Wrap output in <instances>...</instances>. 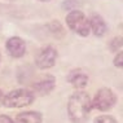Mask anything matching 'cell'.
<instances>
[{
	"mask_svg": "<svg viewBox=\"0 0 123 123\" xmlns=\"http://www.w3.org/2000/svg\"><path fill=\"white\" fill-rule=\"evenodd\" d=\"M91 109V100L86 92H75L69 98L68 113L74 123H83L87 121Z\"/></svg>",
	"mask_w": 123,
	"mask_h": 123,
	"instance_id": "1",
	"label": "cell"
},
{
	"mask_svg": "<svg viewBox=\"0 0 123 123\" xmlns=\"http://www.w3.org/2000/svg\"><path fill=\"white\" fill-rule=\"evenodd\" d=\"M34 98V93L29 89H16L4 96L1 102L6 108H24V106L32 104Z\"/></svg>",
	"mask_w": 123,
	"mask_h": 123,
	"instance_id": "2",
	"label": "cell"
},
{
	"mask_svg": "<svg viewBox=\"0 0 123 123\" xmlns=\"http://www.w3.org/2000/svg\"><path fill=\"white\" fill-rule=\"evenodd\" d=\"M66 24L70 27V30H73L76 34L82 35V36H88L89 35V22L87 17L84 16V13L80 11H70L68 16H66Z\"/></svg>",
	"mask_w": 123,
	"mask_h": 123,
	"instance_id": "3",
	"label": "cell"
},
{
	"mask_svg": "<svg viewBox=\"0 0 123 123\" xmlns=\"http://www.w3.org/2000/svg\"><path fill=\"white\" fill-rule=\"evenodd\" d=\"M115 102H117V96L114 95V92L109 88H101L96 93L91 105L101 111H106V110H110L115 105Z\"/></svg>",
	"mask_w": 123,
	"mask_h": 123,
	"instance_id": "4",
	"label": "cell"
},
{
	"mask_svg": "<svg viewBox=\"0 0 123 123\" xmlns=\"http://www.w3.org/2000/svg\"><path fill=\"white\" fill-rule=\"evenodd\" d=\"M56 58H57V51L53 47H45L36 56V66L43 70L49 69L56 64Z\"/></svg>",
	"mask_w": 123,
	"mask_h": 123,
	"instance_id": "5",
	"label": "cell"
},
{
	"mask_svg": "<svg viewBox=\"0 0 123 123\" xmlns=\"http://www.w3.org/2000/svg\"><path fill=\"white\" fill-rule=\"evenodd\" d=\"M6 51H8V53L12 57H16V58L22 57L26 52L25 42L21 38H18V36H13V38L8 39V42H6Z\"/></svg>",
	"mask_w": 123,
	"mask_h": 123,
	"instance_id": "6",
	"label": "cell"
},
{
	"mask_svg": "<svg viewBox=\"0 0 123 123\" xmlns=\"http://www.w3.org/2000/svg\"><path fill=\"white\" fill-rule=\"evenodd\" d=\"M55 78L53 76H47L45 79H43L40 82H36L35 84H32V91L34 93L39 95V96H44L48 95L49 92L55 88Z\"/></svg>",
	"mask_w": 123,
	"mask_h": 123,
	"instance_id": "7",
	"label": "cell"
},
{
	"mask_svg": "<svg viewBox=\"0 0 123 123\" xmlns=\"http://www.w3.org/2000/svg\"><path fill=\"white\" fill-rule=\"evenodd\" d=\"M69 83H71L75 88H84L88 83V75L86 73H83L80 69L70 71V74L68 76Z\"/></svg>",
	"mask_w": 123,
	"mask_h": 123,
	"instance_id": "8",
	"label": "cell"
},
{
	"mask_svg": "<svg viewBox=\"0 0 123 123\" xmlns=\"http://www.w3.org/2000/svg\"><path fill=\"white\" fill-rule=\"evenodd\" d=\"M88 22H89V29L93 31V34L96 36H102L106 32V29L108 27H106V24L101 16L92 14V17L88 19Z\"/></svg>",
	"mask_w": 123,
	"mask_h": 123,
	"instance_id": "9",
	"label": "cell"
},
{
	"mask_svg": "<svg viewBox=\"0 0 123 123\" xmlns=\"http://www.w3.org/2000/svg\"><path fill=\"white\" fill-rule=\"evenodd\" d=\"M16 123H42V114L38 111H25L17 115Z\"/></svg>",
	"mask_w": 123,
	"mask_h": 123,
	"instance_id": "10",
	"label": "cell"
},
{
	"mask_svg": "<svg viewBox=\"0 0 123 123\" xmlns=\"http://www.w3.org/2000/svg\"><path fill=\"white\" fill-rule=\"evenodd\" d=\"M109 47H110V51H113V52L121 51V48H122V36H119V38H114L110 42Z\"/></svg>",
	"mask_w": 123,
	"mask_h": 123,
	"instance_id": "11",
	"label": "cell"
},
{
	"mask_svg": "<svg viewBox=\"0 0 123 123\" xmlns=\"http://www.w3.org/2000/svg\"><path fill=\"white\" fill-rule=\"evenodd\" d=\"M76 6H79V3L78 0H66V1L62 3V8L65 9V11H74Z\"/></svg>",
	"mask_w": 123,
	"mask_h": 123,
	"instance_id": "12",
	"label": "cell"
},
{
	"mask_svg": "<svg viewBox=\"0 0 123 123\" xmlns=\"http://www.w3.org/2000/svg\"><path fill=\"white\" fill-rule=\"evenodd\" d=\"M95 123H118V122L110 115H100L95 119Z\"/></svg>",
	"mask_w": 123,
	"mask_h": 123,
	"instance_id": "13",
	"label": "cell"
},
{
	"mask_svg": "<svg viewBox=\"0 0 123 123\" xmlns=\"http://www.w3.org/2000/svg\"><path fill=\"white\" fill-rule=\"evenodd\" d=\"M122 57H123V55H122V52L119 51L117 57H115V60H114V65L118 66V68H122Z\"/></svg>",
	"mask_w": 123,
	"mask_h": 123,
	"instance_id": "14",
	"label": "cell"
},
{
	"mask_svg": "<svg viewBox=\"0 0 123 123\" xmlns=\"http://www.w3.org/2000/svg\"><path fill=\"white\" fill-rule=\"evenodd\" d=\"M0 123H14V122L6 115H0Z\"/></svg>",
	"mask_w": 123,
	"mask_h": 123,
	"instance_id": "15",
	"label": "cell"
},
{
	"mask_svg": "<svg viewBox=\"0 0 123 123\" xmlns=\"http://www.w3.org/2000/svg\"><path fill=\"white\" fill-rule=\"evenodd\" d=\"M1 100H3V93H1V91H0V102H1Z\"/></svg>",
	"mask_w": 123,
	"mask_h": 123,
	"instance_id": "16",
	"label": "cell"
},
{
	"mask_svg": "<svg viewBox=\"0 0 123 123\" xmlns=\"http://www.w3.org/2000/svg\"><path fill=\"white\" fill-rule=\"evenodd\" d=\"M40 1H48V0H40Z\"/></svg>",
	"mask_w": 123,
	"mask_h": 123,
	"instance_id": "17",
	"label": "cell"
}]
</instances>
